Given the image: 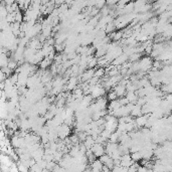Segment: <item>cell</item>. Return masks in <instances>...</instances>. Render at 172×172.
<instances>
[{
    "instance_id": "cell-1",
    "label": "cell",
    "mask_w": 172,
    "mask_h": 172,
    "mask_svg": "<svg viewBox=\"0 0 172 172\" xmlns=\"http://www.w3.org/2000/svg\"><path fill=\"white\" fill-rule=\"evenodd\" d=\"M91 151H92V153L95 155V157L96 158H100L101 156H103L104 154H106L105 152V147H104V145L102 144H97V143H95L93 145V147L90 149Z\"/></svg>"
},
{
    "instance_id": "cell-5",
    "label": "cell",
    "mask_w": 172,
    "mask_h": 172,
    "mask_svg": "<svg viewBox=\"0 0 172 172\" xmlns=\"http://www.w3.org/2000/svg\"><path fill=\"white\" fill-rule=\"evenodd\" d=\"M91 167H92V171H97V172H101L104 165L102 164V162L99 159H96L91 163Z\"/></svg>"
},
{
    "instance_id": "cell-11",
    "label": "cell",
    "mask_w": 172,
    "mask_h": 172,
    "mask_svg": "<svg viewBox=\"0 0 172 172\" xmlns=\"http://www.w3.org/2000/svg\"><path fill=\"white\" fill-rule=\"evenodd\" d=\"M117 95L115 94V92L114 91H110V92L108 93V95H107V100L108 101H115V100H117Z\"/></svg>"
},
{
    "instance_id": "cell-10",
    "label": "cell",
    "mask_w": 172,
    "mask_h": 172,
    "mask_svg": "<svg viewBox=\"0 0 172 172\" xmlns=\"http://www.w3.org/2000/svg\"><path fill=\"white\" fill-rule=\"evenodd\" d=\"M52 61H51L49 60V58H47V57H44L43 60L40 61V67H42V69H47V66H49L52 65Z\"/></svg>"
},
{
    "instance_id": "cell-2",
    "label": "cell",
    "mask_w": 172,
    "mask_h": 172,
    "mask_svg": "<svg viewBox=\"0 0 172 172\" xmlns=\"http://www.w3.org/2000/svg\"><path fill=\"white\" fill-rule=\"evenodd\" d=\"M148 117H149V115H141L137 118H135L134 123H135L136 127H137V128H142V127H144L147 123Z\"/></svg>"
},
{
    "instance_id": "cell-12",
    "label": "cell",
    "mask_w": 172,
    "mask_h": 172,
    "mask_svg": "<svg viewBox=\"0 0 172 172\" xmlns=\"http://www.w3.org/2000/svg\"><path fill=\"white\" fill-rule=\"evenodd\" d=\"M110 159H111V157H110V156L107 155V154H104L103 156L100 157V159H99V160L102 162V164H103V165H105L106 163H107L109 160H110Z\"/></svg>"
},
{
    "instance_id": "cell-3",
    "label": "cell",
    "mask_w": 172,
    "mask_h": 172,
    "mask_svg": "<svg viewBox=\"0 0 172 172\" xmlns=\"http://www.w3.org/2000/svg\"><path fill=\"white\" fill-rule=\"evenodd\" d=\"M113 91H114L115 94L117 95V97H120V98H122L126 94V88L124 87V86L120 85V84H118L117 86H115Z\"/></svg>"
},
{
    "instance_id": "cell-8",
    "label": "cell",
    "mask_w": 172,
    "mask_h": 172,
    "mask_svg": "<svg viewBox=\"0 0 172 172\" xmlns=\"http://www.w3.org/2000/svg\"><path fill=\"white\" fill-rule=\"evenodd\" d=\"M125 98L128 100V102L131 103V104H135L136 101H137V99H138V97L136 96L135 92H128Z\"/></svg>"
},
{
    "instance_id": "cell-7",
    "label": "cell",
    "mask_w": 172,
    "mask_h": 172,
    "mask_svg": "<svg viewBox=\"0 0 172 172\" xmlns=\"http://www.w3.org/2000/svg\"><path fill=\"white\" fill-rule=\"evenodd\" d=\"M76 84H78V79L76 76H71L70 81H67V90H75L76 88Z\"/></svg>"
},
{
    "instance_id": "cell-9",
    "label": "cell",
    "mask_w": 172,
    "mask_h": 172,
    "mask_svg": "<svg viewBox=\"0 0 172 172\" xmlns=\"http://www.w3.org/2000/svg\"><path fill=\"white\" fill-rule=\"evenodd\" d=\"M105 75H106V71H105V69H103V67H99V69L95 70L94 76H96V78H98V79L103 78Z\"/></svg>"
},
{
    "instance_id": "cell-6",
    "label": "cell",
    "mask_w": 172,
    "mask_h": 172,
    "mask_svg": "<svg viewBox=\"0 0 172 172\" xmlns=\"http://www.w3.org/2000/svg\"><path fill=\"white\" fill-rule=\"evenodd\" d=\"M95 144V140L93 139L92 136H87V138L84 141V146L86 147L87 150H90L93 147V145Z\"/></svg>"
},
{
    "instance_id": "cell-4",
    "label": "cell",
    "mask_w": 172,
    "mask_h": 172,
    "mask_svg": "<svg viewBox=\"0 0 172 172\" xmlns=\"http://www.w3.org/2000/svg\"><path fill=\"white\" fill-rule=\"evenodd\" d=\"M142 115V112H141V107L136 105V104H134V106L132 108V110H131L130 112V116L133 118V119H135V118H137L139 116Z\"/></svg>"
}]
</instances>
